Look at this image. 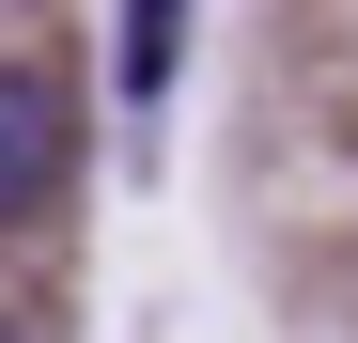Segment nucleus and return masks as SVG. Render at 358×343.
Returning a JSON list of instances; mask_svg holds the SVG:
<instances>
[{
	"instance_id": "obj_1",
	"label": "nucleus",
	"mask_w": 358,
	"mask_h": 343,
	"mask_svg": "<svg viewBox=\"0 0 358 343\" xmlns=\"http://www.w3.org/2000/svg\"><path fill=\"white\" fill-rule=\"evenodd\" d=\"M63 172H78V78L16 47V63H0V218L63 203Z\"/></svg>"
},
{
	"instance_id": "obj_2",
	"label": "nucleus",
	"mask_w": 358,
	"mask_h": 343,
	"mask_svg": "<svg viewBox=\"0 0 358 343\" xmlns=\"http://www.w3.org/2000/svg\"><path fill=\"white\" fill-rule=\"evenodd\" d=\"M171 16L187 0H125V94H171Z\"/></svg>"
},
{
	"instance_id": "obj_3",
	"label": "nucleus",
	"mask_w": 358,
	"mask_h": 343,
	"mask_svg": "<svg viewBox=\"0 0 358 343\" xmlns=\"http://www.w3.org/2000/svg\"><path fill=\"white\" fill-rule=\"evenodd\" d=\"M0 343H47V328H31V312H16V297H0Z\"/></svg>"
}]
</instances>
